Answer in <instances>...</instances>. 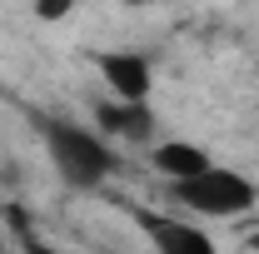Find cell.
I'll return each instance as SVG.
<instances>
[{
    "label": "cell",
    "mask_w": 259,
    "mask_h": 254,
    "mask_svg": "<svg viewBox=\"0 0 259 254\" xmlns=\"http://www.w3.org/2000/svg\"><path fill=\"white\" fill-rule=\"evenodd\" d=\"M35 130H40V140H45V150L55 159V170L65 175V185H75V190H95L105 185L110 175H115V150L90 135L85 125H75V120H60V115H35Z\"/></svg>",
    "instance_id": "1"
},
{
    "label": "cell",
    "mask_w": 259,
    "mask_h": 254,
    "mask_svg": "<svg viewBox=\"0 0 259 254\" xmlns=\"http://www.w3.org/2000/svg\"><path fill=\"white\" fill-rule=\"evenodd\" d=\"M169 199L175 204H185L194 215H244V209H254L259 204V185L254 180H244L239 170H225V164H209V170H199L190 180H169Z\"/></svg>",
    "instance_id": "2"
},
{
    "label": "cell",
    "mask_w": 259,
    "mask_h": 254,
    "mask_svg": "<svg viewBox=\"0 0 259 254\" xmlns=\"http://www.w3.org/2000/svg\"><path fill=\"white\" fill-rule=\"evenodd\" d=\"M135 224L145 229V239L164 254H214V239L194 224H180V220H164L155 209H135Z\"/></svg>",
    "instance_id": "3"
},
{
    "label": "cell",
    "mask_w": 259,
    "mask_h": 254,
    "mask_svg": "<svg viewBox=\"0 0 259 254\" xmlns=\"http://www.w3.org/2000/svg\"><path fill=\"white\" fill-rule=\"evenodd\" d=\"M100 80L110 85V95H120V100H150L155 70L135 50H105L100 55Z\"/></svg>",
    "instance_id": "4"
},
{
    "label": "cell",
    "mask_w": 259,
    "mask_h": 254,
    "mask_svg": "<svg viewBox=\"0 0 259 254\" xmlns=\"http://www.w3.org/2000/svg\"><path fill=\"white\" fill-rule=\"evenodd\" d=\"M95 125L105 135H120L130 145H150L155 140V115H150V100H105L95 105Z\"/></svg>",
    "instance_id": "5"
},
{
    "label": "cell",
    "mask_w": 259,
    "mask_h": 254,
    "mask_svg": "<svg viewBox=\"0 0 259 254\" xmlns=\"http://www.w3.org/2000/svg\"><path fill=\"white\" fill-rule=\"evenodd\" d=\"M150 164L160 170L164 180H190V175H199V170H209L214 159L204 155L199 145H190V140H164V145L150 150Z\"/></svg>",
    "instance_id": "6"
},
{
    "label": "cell",
    "mask_w": 259,
    "mask_h": 254,
    "mask_svg": "<svg viewBox=\"0 0 259 254\" xmlns=\"http://www.w3.org/2000/svg\"><path fill=\"white\" fill-rule=\"evenodd\" d=\"M75 10V0H35V15L40 20H65Z\"/></svg>",
    "instance_id": "7"
},
{
    "label": "cell",
    "mask_w": 259,
    "mask_h": 254,
    "mask_svg": "<svg viewBox=\"0 0 259 254\" xmlns=\"http://www.w3.org/2000/svg\"><path fill=\"white\" fill-rule=\"evenodd\" d=\"M249 249H259V229H254V234H249Z\"/></svg>",
    "instance_id": "8"
}]
</instances>
